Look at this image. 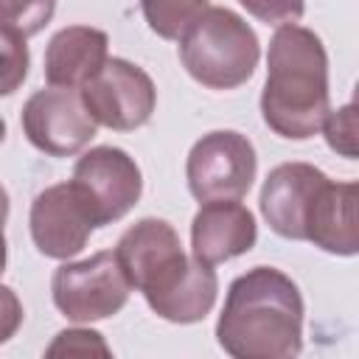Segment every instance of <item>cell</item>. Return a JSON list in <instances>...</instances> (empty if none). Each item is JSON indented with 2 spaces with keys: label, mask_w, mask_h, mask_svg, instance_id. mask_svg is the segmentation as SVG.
Masks as SVG:
<instances>
[{
  "label": "cell",
  "mask_w": 359,
  "mask_h": 359,
  "mask_svg": "<svg viewBox=\"0 0 359 359\" xmlns=\"http://www.w3.org/2000/svg\"><path fill=\"white\" fill-rule=\"evenodd\" d=\"M328 177L311 163H280L275 165L261 188V216L280 238L303 241L306 213L317 188Z\"/></svg>",
  "instance_id": "cell-12"
},
{
  "label": "cell",
  "mask_w": 359,
  "mask_h": 359,
  "mask_svg": "<svg viewBox=\"0 0 359 359\" xmlns=\"http://www.w3.org/2000/svg\"><path fill=\"white\" fill-rule=\"evenodd\" d=\"M255 171V146L236 129H216L202 135L185 160L188 191L196 202L241 199L252 188Z\"/></svg>",
  "instance_id": "cell-6"
},
{
  "label": "cell",
  "mask_w": 359,
  "mask_h": 359,
  "mask_svg": "<svg viewBox=\"0 0 359 359\" xmlns=\"http://www.w3.org/2000/svg\"><path fill=\"white\" fill-rule=\"evenodd\" d=\"M261 45L250 22L224 6L205 8L180 34V62L208 90H236L252 79Z\"/></svg>",
  "instance_id": "cell-4"
},
{
  "label": "cell",
  "mask_w": 359,
  "mask_h": 359,
  "mask_svg": "<svg viewBox=\"0 0 359 359\" xmlns=\"http://www.w3.org/2000/svg\"><path fill=\"white\" fill-rule=\"evenodd\" d=\"M45 356H109V345L104 342V337L93 328H67L59 331L56 339L45 348Z\"/></svg>",
  "instance_id": "cell-19"
},
{
  "label": "cell",
  "mask_w": 359,
  "mask_h": 359,
  "mask_svg": "<svg viewBox=\"0 0 359 359\" xmlns=\"http://www.w3.org/2000/svg\"><path fill=\"white\" fill-rule=\"evenodd\" d=\"M216 342L233 359H289L303 351V297L275 266L238 275L216 320Z\"/></svg>",
  "instance_id": "cell-2"
},
{
  "label": "cell",
  "mask_w": 359,
  "mask_h": 359,
  "mask_svg": "<svg viewBox=\"0 0 359 359\" xmlns=\"http://www.w3.org/2000/svg\"><path fill=\"white\" fill-rule=\"evenodd\" d=\"M22 132L34 149L50 157H73L98 132V123L87 112L81 93L70 87L36 90L20 112Z\"/></svg>",
  "instance_id": "cell-8"
},
{
  "label": "cell",
  "mask_w": 359,
  "mask_h": 359,
  "mask_svg": "<svg viewBox=\"0 0 359 359\" xmlns=\"http://www.w3.org/2000/svg\"><path fill=\"white\" fill-rule=\"evenodd\" d=\"M109 36L93 25H67L56 31L45 48V81L50 87L79 90L107 62Z\"/></svg>",
  "instance_id": "cell-14"
},
{
  "label": "cell",
  "mask_w": 359,
  "mask_h": 359,
  "mask_svg": "<svg viewBox=\"0 0 359 359\" xmlns=\"http://www.w3.org/2000/svg\"><path fill=\"white\" fill-rule=\"evenodd\" d=\"M6 140V121H3V115H0V143Z\"/></svg>",
  "instance_id": "cell-23"
},
{
  "label": "cell",
  "mask_w": 359,
  "mask_h": 359,
  "mask_svg": "<svg viewBox=\"0 0 359 359\" xmlns=\"http://www.w3.org/2000/svg\"><path fill=\"white\" fill-rule=\"evenodd\" d=\"M56 11V0H0V25L14 28L25 39L39 34Z\"/></svg>",
  "instance_id": "cell-17"
},
{
  "label": "cell",
  "mask_w": 359,
  "mask_h": 359,
  "mask_svg": "<svg viewBox=\"0 0 359 359\" xmlns=\"http://www.w3.org/2000/svg\"><path fill=\"white\" fill-rule=\"evenodd\" d=\"M132 283L123 275L115 250H101L84 261H67L53 272V306L70 323H95L118 314L129 300Z\"/></svg>",
  "instance_id": "cell-5"
},
{
  "label": "cell",
  "mask_w": 359,
  "mask_h": 359,
  "mask_svg": "<svg viewBox=\"0 0 359 359\" xmlns=\"http://www.w3.org/2000/svg\"><path fill=\"white\" fill-rule=\"evenodd\" d=\"M81 101L95 123L115 132H135L149 123L157 107V87L151 76L129 59L107 56L93 79L81 87Z\"/></svg>",
  "instance_id": "cell-7"
},
{
  "label": "cell",
  "mask_w": 359,
  "mask_h": 359,
  "mask_svg": "<svg viewBox=\"0 0 359 359\" xmlns=\"http://www.w3.org/2000/svg\"><path fill=\"white\" fill-rule=\"evenodd\" d=\"M70 182L87 199L98 227L123 219L143 194L140 165L118 146H95L84 151L73 165Z\"/></svg>",
  "instance_id": "cell-9"
},
{
  "label": "cell",
  "mask_w": 359,
  "mask_h": 359,
  "mask_svg": "<svg viewBox=\"0 0 359 359\" xmlns=\"http://www.w3.org/2000/svg\"><path fill=\"white\" fill-rule=\"evenodd\" d=\"M115 258L132 289L143 292L157 317L191 325L210 314L219 278L213 266L185 255L177 230L165 219L149 216L135 222L118 238Z\"/></svg>",
  "instance_id": "cell-1"
},
{
  "label": "cell",
  "mask_w": 359,
  "mask_h": 359,
  "mask_svg": "<svg viewBox=\"0 0 359 359\" xmlns=\"http://www.w3.org/2000/svg\"><path fill=\"white\" fill-rule=\"evenodd\" d=\"M31 53L25 45V36L14 28L0 25V95H11L22 87L28 76Z\"/></svg>",
  "instance_id": "cell-16"
},
{
  "label": "cell",
  "mask_w": 359,
  "mask_h": 359,
  "mask_svg": "<svg viewBox=\"0 0 359 359\" xmlns=\"http://www.w3.org/2000/svg\"><path fill=\"white\" fill-rule=\"evenodd\" d=\"M22 303L11 286L0 283V345L8 342L22 325Z\"/></svg>",
  "instance_id": "cell-21"
},
{
  "label": "cell",
  "mask_w": 359,
  "mask_h": 359,
  "mask_svg": "<svg viewBox=\"0 0 359 359\" xmlns=\"http://www.w3.org/2000/svg\"><path fill=\"white\" fill-rule=\"evenodd\" d=\"M247 14L266 25H283V22H297L306 11V0H238Z\"/></svg>",
  "instance_id": "cell-20"
},
{
  "label": "cell",
  "mask_w": 359,
  "mask_h": 359,
  "mask_svg": "<svg viewBox=\"0 0 359 359\" xmlns=\"http://www.w3.org/2000/svg\"><path fill=\"white\" fill-rule=\"evenodd\" d=\"M328 149H334L345 160H356L359 154V126H356V104H345L339 109H328L320 123Z\"/></svg>",
  "instance_id": "cell-18"
},
{
  "label": "cell",
  "mask_w": 359,
  "mask_h": 359,
  "mask_svg": "<svg viewBox=\"0 0 359 359\" xmlns=\"http://www.w3.org/2000/svg\"><path fill=\"white\" fill-rule=\"evenodd\" d=\"M328 53L323 39L297 22H283L269 39L261 118L283 140H309L328 115Z\"/></svg>",
  "instance_id": "cell-3"
},
{
  "label": "cell",
  "mask_w": 359,
  "mask_h": 359,
  "mask_svg": "<svg viewBox=\"0 0 359 359\" xmlns=\"http://www.w3.org/2000/svg\"><path fill=\"white\" fill-rule=\"evenodd\" d=\"M28 224H31L34 247L45 258H56V261H67L79 255L90 233L98 227L87 199L79 194L73 182H56L39 191L31 202Z\"/></svg>",
  "instance_id": "cell-10"
},
{
  "label": "cell",
  "mask_w": 359,
  "mask_h": 359,
  "mask_svg": "<svg viewBox=\"0 0 359 359\" xmlns=\"http://www.w3.org/2000/svg\"><path fill=\"white\" fill-rule=\"evenodd\" d=\"M258 224L238 199L199 202L191 222V255L208 266L238 258L255 247Z\"/></svg>",
  "instance_id": "cell-11"
},
{
  "label": "cell",
  "mask_w": 359,
  "mask_h": 359,
  "mask_svg": "<svg viewBox=\"0 0 359 359\" xmlns=\"http://www.w3.org/2000/svg\"><path fill=\"white\" fill-rule=\"evenodd\" d=\"M6 219H8V191L0 185V275L6 269V233H3Z\"/></svg>",
  "instance_id": "cell-22"
},
{
  "label": "cell",
  "mask_w": 359,
  "mask_h": 359,
  "mask_svg": "<svg viewBox=\"0 0 359 359\" xmlns=\"http://www.w3.org/2000/svg\"><path fill=\"white\" fill-rule=\"evenodd\" d=\"M359 185L325 180L306 213L303 241L331 252V255H356L359 250V219H356Z\"/></svg>",
  "instance_id": "cell-13"
},
{
  "label": "cell",
  "mask_w": 359,
  "mask_h": 359,
  "mask_svg": "<svg viewBox=\"0 0 359 359\" xmlns=\"http://www.w3.org/2000/svg\"><path fill=\"white\" fill-rule=\"evenodd\" d=\"M143 17L160 39H180V34L208 8V0H140Z\"/></svg>",
  "instance_id": "cell-15"
}]
</instances>
